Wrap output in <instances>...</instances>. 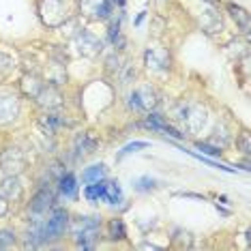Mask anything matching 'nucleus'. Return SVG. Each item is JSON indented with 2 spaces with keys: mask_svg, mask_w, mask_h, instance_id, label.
Instances as JSON below:
<instances>
[{
  "mask_svg": "<svg viewBox=\"0 0 251 251\" xmlns=\"http://www.w3.org/2000/svg\"><path fill=\"white\" fill-rule=\"evenodd\" d=\"M67 227H69V213L62 208H56L52 213V217L43 224V243L60 238L62 234L67 232Z\"/></svg>",
  "mask_w": 251,
  "mask_h": 251,
  "instance_id": "obj_1",
  "label": "nucleus"
},
{
  "mask_svg": "<svg viewBox=\"0 0 251 251\" xmlns=\"http://www.w3.org/2000/svg\"><path fill=\"white\" fill-rule=\"evenodd\" d=\"M39 11H41V18L50 28L60 26L62 22L67 20L62 0H41V2H39Z\"/></svg>",
  "mask_w": 251,
  "mask_h": 251,
  "instance_id": "obj_2",
  "label": "nucleus"
},
{
  "mask_svg": "<svg viewBox=\"0 0 251 251\" xmlns=\"http://www.w3.org/2000/svg\"><path fill=\"white\" fill-rule=\"evenodd\" d=\"M79 226H82V230H77V234H75L77 245L82 249H93V241L97 238V234H99L101 221L97 219V217H82Z\"/></svg>",
  "mask_w": 251,
  "mask_h": 251,
  "instance_id": "obj_3",
  "label": "nucleus"
},
{
  "mask_svg": "<svg viewBox=\"0 0 251 251\" xmlns=\"http://www.w3.org/2000/svg\"><path fill=\"white\" fill-rule=\"evenodd\" d=\"M79 9L95 20H107L114 13V4L110 0H79Z\"/></svg>",
  "mask_w": 251,
  "mask_h": 251,
  "instance_id": "obj_4",
  "label": "nucleus"
},
{
  "mask_svg": "<svg viewBox=\"0 0 251 251\" xmlns=\"http://www.w3.org/2000/svg\"><path fill=\"white\" fill-rule=\"evenodd\" d=\"M20 114V99L18 97L2 95L0 97V125H9Z\"/></svg>",
  "mask_w": 251,
  "mask_h": 251,
  "instance_id": "obj_5",
  "label": "nucleus"
},
{
  "mask_svg": "<svg viewBox=\"0 0 251 251\" xmlns=\"http://www.w3.org/2000/svg\"><path fill=\"white\" fill-rule=\"evenodd\" d=\"M75 41H77L79 52H82L84 56H97L101 52V48H103V43H101L95 35H90L88 30H79L77 37H75Z\"/></svg>",
  "mask_w": 251,
  "mask_h": 251,
  "instance_id": "obj_6",
  "label": "nucleus"
},
{
  "mask_svg": "<svg viewBox=\"0 0 251 251\" xmlns=\"http://www.w3.org/2000/svg\"><path fill=\"white\" fill-rule=\"evenodd\" d=\"M180 121L187 125L189 131H200L204 127V123H206V110H202L200 105H193V107H189V110L185 107Z\"/></svg>",
  "mask_w": 251,
  "mask_h": 251,
  "instance_id": "obj_7",
  "label": "nucleus"
},
{
  "mask_svg": "<svg viewBox=\"0 0 251 251\" xmlns=\"http://www.w3.org/2000/svg\"><path fill=\"white\" fill-rule=\"evenodd\" d=\"M144 125H146L148 129L159 131V133H168V135H172V138H176V140H182V138H185V133H180L178 129H174L172 125H168V121H165L161 114H151V116L146 118Z\"/></svg>",
  "mask_w": 251,
  "mask_h": 251,
  "instance_id": "obj_8",
  "label": "nucleus"
},
{
  "mask_svg": "<svg viewBox=\"0 0 251 251\" xmlns=\"http://www.w3.org/2000/svg\"><path fill=\"white\" fill-rule=\"evenodd\" d=\"M146 67L152 71H168L170 69V56L163 50H146L144 54Z\"/></svg>",
  "mask_w": 251,
  "mask_h": 251,
  "instance_id": "obj_9",
  "label": "nucleus"
},
{
  "mask_svg": "<svg viewBox=\"0 0 251 251\" xmlns=\"http://www.w3.org/2000/svg\"><path fill=\"white\" fill-rule=\"evenodd\" d=\"M37 103L39 105H43V107H48V110H52V107H58L62 103V99H60V93L56 90L52 84H43L41 90L37 93Z\"/></svg>",
  "mask_w": 251,
  "mask_h": 251,
  "instance_id": "obj_10",
  "label": "nucleus"
},
{
  "mask_svg": "<svg viewBox=\"0 0 251 251\" xmlns=\"http://www.w3.org/2000/svg\"><path fill=\"white\" fill-rule=\"evenodd\" d=\"M0 196L7 200V202L22 198V182H20V178L15 174H9L7 178L0 182Z\"/></svg>",
  "mask_w": 251,
  "mask_h": 251,
  "instance_id": "obj_11",
  "label": "nucleus"
},
{
  "mask_svg": "<svg viewBox=\"0 0 251 251\" xmlns=\"http://www.w3.org/2000/svg\"><path fill=\"white\" fill-rule=\"evenodd\" d=\"M101 200L112 206L123 202V189L116 180H101Z\"/></svg>",
  "mask_w": 251,
  "mask_h": 251,
  "instance_id": "obj_12",
  "label": "nucleus"
},
{
  "mask_svg": "<svg viewBox=\"0 0 251 251\" xmlns=\"http://www.w3.org/2000/svg\"><path fill=\"white\" fill-rule=\"evenodd\" d=\"M24 155L18 151V148H11V151H7L2 155V161H0V165H2V170H7V172L15 174L20 172V170H24Z\"/></svg>",
  "mask_w": 251,
  "mask_h": 251,
  "instance_id": "obj_13",
  "label": "nucleus"
},
{
  "mask_svg": "<svg viewBox=\"0 0 251 251\" xmlns=\"http://www.w3.org/2000/svg\"><path fill=\"white\" fill-rule=\"evenodd\" d=\"M52 202H54V196L50 193V189H41L35 193V198H32L30 202V210L37 215L41 213H48V208H52Z\"/></svg>",
  "mask_w": 251,
  "mask_h": 251,
  "instance_id": "obj_14",
  "label": "nucleus"
},
{
  "mask_svg": "<svg viewBox=\"0 0 251 251\" xmlns=\"http://www.w3.org/2000/svg\"><path fill=\"white\" fill-rule=\"evenodd\" d=\"M227 13L232 15V20L236 22L238 28H241L243 32H249V13L243 7H238V4L230 2V4H227Z\"/></svg>",
  "mask_w": 251,
  "mask_h": 251,
  "instance_id": "obj_15",
  "label": "nucleus"
},
{
  "mask_svg": "<svg viewBox=\"0 0 251 251\" xmlns=\"http://www.w3.org/2000/svg\"><path fill=\"white\" fill-rule=\"evenodd\" d=\"M58 189H60V193L65 198L73 200L77 196V178L73 174H62L60 180H58Z\"/></svg>",
  "mask_w": 251,
  "mask_h": 251,
  "instance_id": "obj_16",
  "label": "nucleus"
},
{
  "mask_svg": "<svg viewBox=\"0 0 251 251\" xmlns=\"http://www.w3.org/2000/svg\"><path fill=\"white\" fill-rule=\"evenodd\" d=\"M103 176H105V165L95 163V165H90V168H86L82 172V182L84 185H93V182L103 180Z\"/></svg>",
  "mask_w": 251,
  "mask_h": 251,
  "instance_id": "obj_17",
  "label": "nucleus"
},
{
  "mask_svg": "<svg viewBox=\"0 0 251 251\" xmlns=\"http://www.w3.org/2000/svg\"><path fill=\"white\" fill-rule=\"evenodd\" d=\"M182 152H189L191 157H196L198 161H202V163H206L208 168H215V170H221V172H227V174H234L236 170L234 168H227V165H224V163H217V161H213L210 157H204V155H200V152H196V151H187V148H180Z\"/></svg>",
  "mask_w": 251,
  "mask_h": 251,
  "instance_id": "obj_18",
  "label": "nucleus"
},
{
  "mask_svg": "<svg viewBox=\"0 0 251 251\" xmlns=\"http://www.w3.org/2000/svg\"><path fill=\"white\" fill-rule=\"evenodd\" d=\"M138 97H140V103H142V110H152L157 105V99H155V90L151 86H144L142 90H138Z\"/></svg>",
  "mask_w": 251,
  "mask_h": 251,
  "instance_id": "obj_19",
  "label": "nucleus"
},
{
  "mask_svg": "<svg viewBox=\"0 0 251 251\" xmlns=\"http://www.w3.org/2000/svg\"><path fill=\"white\" fill-rule=\"evenodd\" d=\"M75 151H77V152H75L77 157L93 152V151H95V140H90L86 133H84V135H77V138H75Z\"/></svg>",
  "mask_w": 251,
  "mask_h": 251,
  "instance_id": "obj_20",
  "label": "nucleus"
},
{
  "mask_svg": "<svg viewBox=\"0 0 251 251\" xmlns=\"http://www.w3.org/2000/svg\"><path fill=\"white\" fill-rule=\"evenodd\" d=\"M107 230H110V238H112V241H123V238L127 236V230H125L123 219H112L110 226H107Z\"/></svg>",
  "mask_w": 251,
  "mask_h": 251,
  "instance_id": "obj_21",
  "label": "nucleus"
},
{
  "mask_svg": "<svg viewBox=\"0 0 251 251\" xmlns=\"http://www.w3.org/2000/svg\"><path fill=\"white\" fill-rule=\"evenodd\" d=\"M144 148H151V142H131V144H127L123 148L121 152L116 155V159H123V157H127L131 155V152H138V151H144Z\"/></svg>",
  "mask_w": 251,
  "mask_h": 251,
  "instance_id": "obj_22",
  "label": "nucleus"
},
{
  "mask_svg": "<svg viewBox=\"0 0 251 251\" xmlns=\"http://www.w3.org/2000/svg\"><path fill=\"white\" fill-rule=\"evenodd\" d=\"M133 187L138 191H151V189H155L157 187V180L151 178V176H140V178L133 180Z\"/></svg>",
  "mask_w": 251,
  "mask_h": 251,
  "instance_id": "obj_23",
  "label": "nucleus"
},
{
  "mask_svg": "<svg viewBox=\"0 0 251 251\" xmlns=\"http://www.w3.org/2000/svg\"><path fill=\"white\" fill-rule=\"evenodd\" d=\"M39 125L43 127L45 133H54L56 127H60V125H62V121L58 116H43L41 121H39Z\"/></svg>",
  "mask_w": 251,
  "mask_h": 251,
  "instance_id": "obj_24",
  "label": "nucleus"
},
{
  "mask_svg": "<svg viewBox=\"0 0 251 251\" xmlns=\"http://www.w3.org/2000/svg\"><path fill=\"white\" fill-rule=\"evenodd\" d=\"M84 198H86L88 202H99L101 200V180L93 182V185H86V189H84Z\"/></svg>",
  "mask_w": 251,
  "mask_h": 251,
  "instance_id": "obj_25",
  "label": "nucleus"
},
{
  "mask_svg": "<svg viewBox=\"0 0 251 251\" xmlns=\"http://www.w3.org/2000/svg\"><path fill=\"white\" fill-rule=\"evenodd\" d=\"M198 151H202L200 155H204V157H219L221 152V146H213V144H206V142H198Z\"/></svg>",
  "mask_w": 251,
  "mask_h": 251,
  "instance_id": "obj_26",
  "label": "nucleus"
},
{
  "mask_svg": "<svg viewBox=\"0 0 251 251\" xmlns=\"http://www.w3.org/2000/svg\"><path fill=\"white\" fill-rule=\"evenodd\" d=\"M41 86H43V84L41 82H39V79L37 77H32V79H24V93L26 95H30V97H37V93H39V90H41Z\"/></svg>",
  "mask_w": 251,
  "mask_h": 251,
  "instance_id": "obj_27",
  "label": "nucleus"
},
{
  "mask_svg": "<svg viewBox=\"0 0 251 251\" xmlns=\"http://www.w3.org/2000/svg\"><path fill=\"white\" fill-rule=\"evenodd\" d=\"M15 245V234L11 230H0V251Z\"/></svg>",
  "mask_w": 251,
  "mask_h": 251,
  "instance_id": "obj_28",
  "label": "nucleus"
},
{
  "mask_svg": "<svg viewBox=\"0 0 251 251\" xmlns=\"http://www.w3.org/2000/svg\"><path fill=\"white\" fill-rule=\"evenodd\" d=\"M129 107H133L135 112H142V103H140V97H138V90L129 95Z\"/></svg>",
  "mask_w": 251,
  "mask_h": 251,
  "instance_id": "obj_29",
  "label": "nucleus"
},
{
  "mask_svg": "<svg viewBox=\"0 0 251 251\" xmlns=\"http://www.w3.org/2000/svg\"><path fill=\"white\" fill-rule=\"evenodd\" d=\"M238 146H241V151L245 155H249V133H243L241 138H238Z\"/></svg>",
  "mask_w": 251,
  "mask_h": 251,
  "instance_id": "obj_30",
  "label": "nucleus"
},
{
  "mask_svg": "<svg viewBox=\"0 0 251 251\" xmlns=\"http://www.w3.org/2000/svg\"><path fill=\"white\" fill-rule=\"evenodd\" d=\"M7 213H9V202L2 196H0V217H4Z\"/></svg>",
  "mask_w": 251,
  "mask_h": 251,
  "instance_id": "obj_31",
  "label": "nucleus"
},
{
  "mask_svg": "<svg viewBox=\"0 0 251 251\" xmlns=\"http://www.w3.org/2000/svg\"><path fill=\"white\" fill-rule=\"evenodd\" d=\"M140 249H152V251H159L161 247H157V245H152V243H142V245H140Z\"/></svg>",
  "mask_w": 251,
  "mask_h": 251,
  "instance_id": "obj_32",
  "label": "nucleus"
},
{
  "mask_svg": "<svg viewBox=\"0 0 251 251\" xmlns=\"http://www.w3.org/2000/svg\"><path fill=\"white\" fill-rule=\"evenodd\" d=\"M146 18V11H142V13L138 15V18H135V22H133V26H140L142 24V20H144Z\"/></svg>",
  "mask_w": 251,
  "mask_h": 251,
  "instance_id": "obj_33",
  "label": "nucleus"
},
{
  "mask_svg": "<svg viewBox=\"0 0 251 251\" xmlns=\"http://www.w3.org/2000/svg\"><path fill=\"white\" fill-rule=\"evenodd\" d=\"M112 4H118V7H125V0H110Z\"/></svg>",
  "mask_w": 251,
  "mask_h": 251,
  "instance_id": "obj_34",
  "label": "nucleus"
}]
</instances>
